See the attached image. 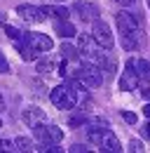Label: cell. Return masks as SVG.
I'll use <instances>...</instances> for the list:
<instances>
[{"mask_svg":"<svg viewBox=\"0 0 150 153\" xmlns=\"http://www.w3.org/2000/svg\"><path fill=\"white\" fill-rule=\"evenodd\" d=\"M115 24H117V31H120V42L127 52H136L141 50L143 45V28H141V21L138 17H134L131 12H117L115 14Z\"/></svg>","mask_w":150,"mask_h":153,"instance_id":"obj_1","label":"cell"},{"mask_svg":"<svg viewBox=\"0 0 150 153\" xmlns=\"http://www.w3.org/2000/svg\"><path fill=\"white\" fill-rule=\"evenodd\" d=\"M82 92H85V85H82V82H77V80H68L66 85L54 87L52 94H49V99H52V104H54L56 108L71 111V108H75V104L80 101Z\"/></svg>","mask_w":150,"mask_h":153,"instance_id":"obj_2","label":"cell"},{"mask_svg":"<svg viewBox=\"0 0 150 153\" xmlns=\"http://www.w3.org/2000/svg\"><path fill=\"white\" fill-rule=\"evenodd\" d=\"M33 137H35L42 146H47V144H59V141L63 139V132H61L56 125L38 123V125H33Z\"/></svg>","mask_w":150,"mask_h":153,"instance_id":"obj_3","label":"cell"},{"mask_svg":"<svg viewBox=\"0 0 150 153\" xmlns=\"http://www.w3.org/2000/svg\"><path fill=\"white\" fill-rule=\"evenodd\" d=\"M77 80L85 85V87H99L101 82H103V71L96 66V64H92V61H87V64H82L80 66V73H77Z\"/></svg>","mask_w":150,"mask_h":153,"instance_id":"obj_4","label":"cell"},{"mask_svg":"<svg viewBox=\"0 0 150 153\" xmlns=\"http://www.w3.org/2000/svg\"><path fill=\"white\" fill-rule=\"evenodd\" d=\"M92 36L94 40H96V45L99 47H103V50H110L112 47V31H110V26L106 24V21H101V19H96L94 21V26H92Z\"/></svg>","mask_w":150,"mask_h":153,"instance_id":"obj_5","label":"cell"},{"mask_svg":"<svg viewBox=\"0 0 150 153\" xmlns=\"http://www.w3.org/2000/svg\"><path fill=\"white\" fill-rule=\"evenodd\" d=\"M138 82H141V76H138L136 61L129 59L127 66H124V73H122V78H120V90H122V92H131V90L138 87Z\"/></svg>","mask_w":150,"mask_h":153,"instance_id":"obj_6","label":"cell"},{"mask_svg":"<svg viewBox=\"0 0 150 153\" xmlns=\"http://www.w3.org/2000/svg\"><path fill=\"white\" fill-rule=\"evenodd\" d=\"M17 14L24 21H28V24H40V21L47 19L45 10H42V7H35V5H19V7H17Z\"/></svg>","mask_w":150,"mask_h":153,"instance_id":"obj_7","label":"cell"},{"mask_svg":"<svg viewBox=\"0 0 150 153\" xmlns=\"http://www.w3.org/2000/svg\"><path fill=\"white\" fill-rule=\"evenodd\" d=\"M21 38L26 40L31 47H35L38 52H49V50L54 47L52 38H49V36H45V33H33V31H31V33H24Z\"/></svg>","mask_w":150,"mask_h":153,"instance_id":"obj_8","label":"cell"},{"mask_svg":"<svg viewBox=\"0 0 150 153\" xmlns=\"http://www.w3.org/2000/svg\"><path fill=\"white\" fill-rule=\"evenodd\" d=\"M73 12L82 21H92V24H94V21L99 19V7L92 5V2H85V0H77V2H75V5H73Z\"/></svg>","mask_w":150,"mask_h":153,"instance_id":"obj_9","label":"cell"},{"mask_svg":"<svg viewBox=\"0 0 150 153\" xmlns=\"http://www.w3.org/2000/svg\"><path fill=\"white\" fill-rule=\"evenodd\" d=\"M77 47H80L82 57H87L89 61H92V57L99 52V50H96V40H94V36H87V33H82V36L77 38Z\"/></svg>","mask_w":150,"mask_h":153,"instance_id":"obj_10","label":"cell"},{"mask_svg":"<svg viewBox=\"0 0 150 153\" xmlns=\"http://www.w3.org/2000/svg\"><path fill=\"white\" fill-rule=\"evenodd\" d=\"M47 120V115H45V111L42 108H38V106H28L26 111H24V123L26 125H38V123H45Z\"/></svg>","mask_w":150,"mask_h":153,"instance_id":"obj_11","label":"cell"},{"mask_svg":"<svg viewBox=\"0 0 150 153\" xmlns=\"http://www.w3.org/2000/svg\"><path fill=\"white\" fill-rule=\"evenodd\" d=\"M14 47L19 50V54H21V59H24V61H35V59H38V50H35V47H31V45H28L24 38L14 40Z\"/></svg>","mask_w":150,"mask_h":153,"instance_id":"obj_12","label":"cell"},{"mask_svg":"<svg viewBox=\"0 0 150 153\" xmlns=\"http://www.w3.org/2000/svg\"><path fill=\"white\" fill-rule=\"evenodd\" d=\"M101 146H103V151H110V153H120V151H122V144H120V139H117V137H115L110 130H106Z\"/></svg>","mask_w":150,"mask_h":153,"instance_id":"obj_13","label":"cell"},{"mask_svg":"<svg viewBox=\"0 0 150 153\" xmlns=\"http://www.w3.org/2000/svg\"><path fill=\"white\" fill-rule=\"evenodd\" d=\"M54 28H56V36H61V38H73L75 36V26L68 19H56Z\"/></svg>","mask_w":150,"mask_h":153,"instance_id":"obj_14","label":"cell"},{"mask_svg":"<svg viewBox=\"0 0 150 153\" xmlns=\"http://www.w3.org/2000/svg\"><path fill=\"white\" fill-rule=\"evenodd\" d=\"M45 10V14L47 17H56V19H68V10L66 7H61V5H47V7H42Z\"/></svg>","mask_w":150,"mask_h":153,"instance_id":"obj_15","label":"cell"},{"mask_svg":"<svg viewBox=\"0 0 150 153\" xmlns=\"http://www.w3.org/2000/svg\"><path fill=\"white\" fill-rule=\"evenodd\" d=\"M103 134H106V130H99L96 125H92V127L87 130V139H89L92 144H99V146H101V141H103Z\"/></svg>","mask_w":150,"mask_h":153,"instance_id":"obj_16","label":"cell"},{"mask_svg":"<svg viewBox=\"0 0 150 153\" xmlns=\"http://www.w3.org/2000/svg\"><path fill=\"white\" fill-rule=\"evenodd\" d=\"M61 54H63V59H77L80 57V47H73V45H71V42H63V45H61Z\"/></svg>","mask_w":150,"mask_h":153,"instance_id":"obj_17","label":"cell"},{"mask_svg":"<svg viewBox=\"0 0 150 153\" xmlns=\"http://www.w3.org/2000/svg\"><path fill=\"white\" fill-rule=\"evenodd\" d=\"M68 125H71V127H82V125H87V115L80 113V111H75V113L68 115Z\"/></svg>","mask_w":150,"mask_h":153,"instance_id":"obj_18","label":"cell"},{"mask_svg":"<svg viewBox=\"0 0 150 153\" xmlns=\"http://www.w3.org/2000/svg\"><path fill=\"white\" fill-rule=\"evenodd\" d=\"M136 68H138V76H141V80H150V61H146V59H138V61H136Z\"/></svg>","mask_w":150,"mask_h":153,"instance_id":"obj_19","label":"cell"},{"mask_svg":"<svg viewBox=\"0 0 150 153\" xmlns=\"http://www.w3.org/2000/svg\"><path fill=\"white\" fill-rule=\"evenodd\" d=\"M14 144H17V151H33V144H31V139H26V137L14 139Z\"/></svg>","mask_w":150,"mask_h":153,"instance_id":"obj_20","label":"cell"},{"mask_svg":"<svg viewBox=\"0 0 150 153\" xmlns=\"http://www.w3.org/2000/svg\"><path fill=\"white\" fill-rule=\"evenodd\" d=\"M5 33H7V36H10L12 40H19L21 36H24V33H21L19 28H14V26H7V24H5Z\"/></svg>","mask_w":150,"mask_h":153,"instance_id":"obj_21","label":"cell"},{"mask_svg":"<svg viewBox=\"0 0 150 153\" xmlns=\"http://www.w3.org/2000/svg\"><path fill=\"white\" fill-rule=\"evenodd\" d=\"M122 120H124V123H129V125H136V120H138V118H136V113H131V111H122Z\"/></svg>","mask_w":150,"mask_h":153,"instance_id":"obj_22","label":"cell"},{"mask_svg":"<svg viewBox=\"0 0 150 153\" xmlns=\"http://www.w3.org/2000/svg\"><path fill=\"white\" fill-rule=\"evenodd\" d=\"M129 151H134V153H141V151H143V144H141L138 139H131V141H129Z\"/></svg>","mask_w":150,"mask_h":153,"instance_id":"obj_23","label":"cell"},{"mask_svg":"<svg viewBox=\"0 0 150 153\" xmlns=\"http://www.w3.org/2000/svg\"><path fill=\"white\" fill-rule=\"evenodd\" d=\"M52 66H54L52 61H40L38 64V73H47V71H52Z\"/></svg>","mask_w":150,"mask_h":153,"instance_id":"obj_24","label":"cell"},{"mask_svg":"<svg viewBox=\"0 0 150 153\" xmlns=\"http://www.w3.org/2000/svg\"><path fill=\"white\" fill-rule=\"evenodd\" d=\"M0 149H2V151H17V144H14V141L2 139V141H0Z\"/></svg>","mask_w":150,"mask_h":153,"instance_id":"obj_25","label":"cell"},{"mask_svg":"<svg viewBox=\"0 0 150 153\" xmlns=\"http://www.w3.org/2000/svg\"><path fill=\"white\" fill-rule=\"evenodd\" d=\"M0 73H10V64H7V59H5L2 52H0Z\"/></svg>","mask_w":150,"mask_h":153,"instance_id":"obj_26","label":"cell"},{"mask_svg":"<svg viewBox=\"0 0 150 153\" xmlns=\"http://www.w3.org/2000/svg\"><path fill=\"white\" fill-rule=\"evenodd\" d=\"M71 151H73V153H85V151H89V149H87L85 144H73V146H71Z\"/></svg>","mask_w":150,"mask_h":153,"instance_id":"obj_27","label":"cell"},{"mask_svg":"<svg viewBox=\"0 0 150 153\" xmlns=\"http://www.w3.org/2000/svg\"><path fill=\"white\" fill-rule=\"evenodd\" d=\"M143 115L150 120V104H146V106H143Z\"/></svg>","mask_w":150,"mask_h":153,"instance_id":"obj_28","label":"cell"},{"mask_svg":"<svg viewBox=\"0 0 150 153\" xmlns=\"http://www.w3.org/2000/svg\"><path fill=\"white\" fill-rule=\"evenodd\" d=\"M141 94H143V97H146V99L150 101V87H143V92H141Z\"/></svg>","mask_w":150,"mask_h":153,"instance_id":"obj_29","label":"cell"},{"mask_svg":"<svg viewBox=\"0 0 150 153\" xmlns=\"http://www.w3.org/2000/svg\"><path fill=\"white\" fill-rule=\"evenodd\" d=\"M143 137H150V123L146 125V127H143Z\"/></svg>","mask_w":150,"mask_h":153,"instance_id":"obj_30","label":"cell"},{"mask_svg":"<svg viewBox=\"0 0 150 153\" xmlns=\"http://www.w3.org/2000/svg\"><path fill=\"white\" fill-rule=\"evenodd\" d=\"M2 111H5V99L0 97V113H2Z\"/></svg>","mask_w":150,"mask_h":153,"instance_id":"obj_31","label":"cell"},{"mask_svg":"<svg viewBox=\"0 0 150 153\" xmlns=\"http://www.w3.org/2000/svg\"><path fill=\"white\" fill-rule=\"evenodd\" d=\"M0 24H2V26H5V14H0Z\"/></svg>","mask_w":150,"mask_h":153,"instance_id":"obj_32","label":"cell"},{"mask_svg":"<svg viewBox=\"0 0 150 153\" xmlns=\"http://www.w3.org/2000/svg\"><path fill=\"white\" fill-rule=\"evenodd\" d=\"M0 127H2V120H0Z\"/></svg>","mask_w":150,"mask_h":153,"instance_id":"obj_33","label":"cell"},{"mask_svg":"<svg viewBox=\"0 0 150 153\" xmlns=\"http://www.w3.org/2000/svg\"><path fill=\"white\" fill-rule=\"evenodd\" d=\"M148 7H150V0H148Z\"/></svg>","mask_w":150,"mask_h":153,"instance_id":"obj_34","label":"cell"},{"mask_svg":"<svg viewBox=\"0 0 150 153\" xmlns=\"http://www.w3.org/2000/svg\"><path fill=\"white\" fill-rule=\"evenodd\" d=\"M56 2H61V0H56Z\"/></svg>","mask_w":150,"mask_h":153,"instance_id":"obj_35","label":"cell"}]
</instances>
